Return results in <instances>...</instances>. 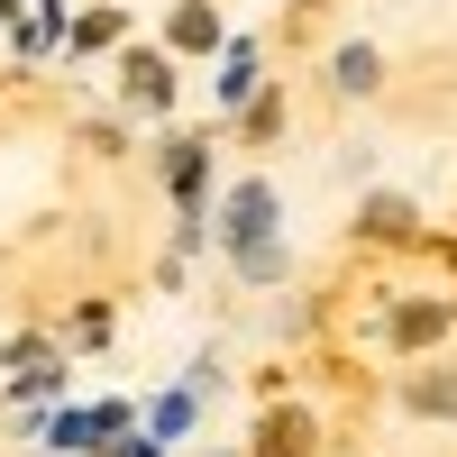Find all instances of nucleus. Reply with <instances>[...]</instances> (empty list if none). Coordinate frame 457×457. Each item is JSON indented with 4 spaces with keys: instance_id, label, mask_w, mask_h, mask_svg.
Wrapping results in <instances>:
<instances>
[{
    "instance_id": "nucleus-1",
    "label": "nucleus",
    "mask_w": 457,
    "mask_h": 457,
    "mask_svg": "<svg viewBox=\"0 0 457 457\" xmlns=\"http://www.w3.org/2000/svg\"><path fill=\"white\" fill-rule=\"evenodd\" d=\"M275 238V193H265V183H238V193H228V247H238V265L256 284H275L284 275V256L265 247Z\"/></svg>"
},
{
    "instance_id": "nucleus-2",
    "label": "nucleus",
    "mask_w": 457,
    "mask_h": 457,
    "mask_svg": "<svg viewBox=\"0 0 457 457\" xmlns=\"http://www.w3.org/2000/svg\"><path fill=\"white\" fill-rule=\"evenodd\" d=\"M129 101H137V110H165V101H174L165 55H129Z\"/></svg>"
},
{
    "instance_id": "nucleus-3",
    "label": "nucleus",
    "mask_w": 457,
    "mask_h": 457,
    "mask_svg": "<svg viewBox=\"0 0 457 457\" xmlns=\"http://www.w3.org/2000/svg\"><path fill=\"white\" fill-rule=\"evenodd\" d=\"M174 46H220V19L211 10H174Z\"/></svg>"
},
{
    "instance_id": "nucleus-4",
    "label": "nucleus",
    "mask_w": 457,
    "mask_h": 457,
    "mask_svg": "<svg viewBox=\"0 0 457 457\" xmlns=\"http://www.w3.org/2000/svg\"><path fill=\"white\" fill-rule=\"evenodd\" d=\"M394 329H403V338H439V329H448V312H439V302H411Z\"/></svg>"
},
{
    "instance_id": "nucleus-5",
    "label": "nucleus",
    "mask_w": 457,
    "mask_h": 457,
    "mask_svg": "<svg viewBox=\"0 0 457 457\" xmlns=\"http://www.w3.org/2000/svg\"><path fill=\"white\" fill-rule=\"evenodd\" d=\"M411 411H457V375H430V385H411Z\"/></svg>"
},
{
    "instance_id": "nucleus-6",
    "label": "nucleus",
    "mask_w": 457,
    "mask_h": 457,
    "mask_svg": "<svg viewBox=\"0 0 457 457\" xmlns=\"http://www.w3.org/2000/svg\"><path fill=\"white\" fill-rule=\"evenodd\" d=\"M338 83L366 92V83H375V55H366V46H348V55H338Z\"/></svg>"
},
{
    "instance_id": "nucleus-7",
    "label": "nucleus",
    "mask_w": 457,
    "mask_h": 457,
    "mask_svg": "<svg viewBox=\"0 0 457 457\" xmlns=\"http://www.w3.org/2000/svg\"><path fill=\"white\" fill-rule=\"evenodd\" d=\"M110 457H156V448H146V439H120V448H110Z\"/></svg>"
}]
</instances>
